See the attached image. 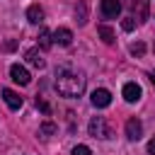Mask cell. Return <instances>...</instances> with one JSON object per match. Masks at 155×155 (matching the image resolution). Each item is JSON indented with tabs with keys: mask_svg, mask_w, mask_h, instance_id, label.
Listing matches in <instances>:
<instances>
[{
	"mask_svg": "<svg viewBox=\"0 0 155 155\" xmlns=\"http://www.w3.org/2000/svg\"><path fill=\"white\" fill-rule=\"evenodd\" d=\"M10 78H12L17 85H29V82H31L29 70H27L24 65H19V63H12V65H10Z\"/></svg>",
	"mask_w": 155,
	"mask_h": 155,
	"instance_id": "3",
	"label": "cell"
},
{
	"mask_svg": "<svg viewBox=\"0 0 155 155\" xmlns=\"http://www.w3.org/2000/svg\"><path fill=\"white\" fill-rule=\"evenodd\" d=\"M85 82H87L85 75L78 73V70L63 68V70L56 73V90H58V94H63V97H80V94L85 92Z\"/></svg>",
	"mask_w": 155,
	"mask_h": 155,
	"instance_id": "1",
	"label": "cell"
},
{
	"mask_svg": "<svg viewBox=\"0 0 155 155\" xmlns=\"http://www.w3.org/2000/svg\"><path fill=\"white\" fill-rule=\"evenodd\" d=\"M24 58H27L29 65H34V68H39V70L46 68V61H44V56L39 53V48H29V51L24 53Z\"/></svg>",
	"mask_w": 155,
	"mask_h": 155,
	"instance_id": "9",
	"label": "cell"
},
{
	"mask_svg": "<svg viewBox=\"0 0 155 155\" xmlns=\"http://www.w3.org/2000/svg\"><path fill=\"white\" fill-rule=\"evenodd\" d=\"M2 99H5V104H7L10 109H15V111L22 107V97H19L15 90H10V87H5V90H2Z\"/></svg>",
	"mask_w": 155,
	"mask_h": 155,
	"instance_id": "10",
	"label": "cell"
},
{
	"mask_svg": "<svg viewBox=\"0 0 155 155\" xmlns=\"http://www.w3.org/2000/svg\"><path fill=\"white\" fill-rule=\"evenodd\" d=\"M39 46H41V48H51V46H53V34H51L48 29H41V31H39Z\"/></svg>",
	"mask_w": 155,
	"mask_h": 155,
	"instance_id": "14",
	"label": "cell"
},
{
	"mask_svg": "<svg viewBox=\"0 0 155 155\" xmlns=\"http://www.w3.org/2000/svg\"><path fill=\"white\" fill-rule=\"evenodd\" d=\"M53 133H56V124H53V121H44V124L39 126V136H41V138H51Z\"/></svg>",
	"mask_w": 155,
	"mask_h": 155,
	"instance_id": "15",
	"label": "cell"
},
{
	"mask_svg": "<svg viewBox=\"0 0 155 155\" xmlns=\"http://www.w3.org/2000/svg\"><path fill=\"white\" fill-rule=\"evenodd\" d=\"M121 27H124V31H133V29H136V19H133V17H126V19L121 22Z\"/></svg>",
	"mask_w": 155,
	"mask_h": 155,
	"instance_id": "17",
	"label": "cell"
},
{
	"mask_svg": "<svg viewBox=\"0 0 155 155\" xmlns=\"http://www.w3.org/2000/svg\"><path fill=\"white\" fill-rule=\"evenodd\" d=\"M36 107H39V109H41L44 114H51V107H48V104H46V102H44L41 97H36Z\"/></svg>",
	"mask_w": 155,
	"mask_h": 155,
	"instance_id": "20",
	"label": "cell"
},
{
	"mask_svg": "<svg viewBox=\"0 0 155 155\" xmlns=\"http://www.w3.org/2000/svg\"><path fill=\"white\" fill-rule=\"evenodd\" d=\"M75 15H78V22H80V24H85V22H87V5H85V0H80V2H78Z\"/></svg>",
	"mask_w": 155,
	"mask_h": 155,
	"instance_id": "16",
	"label": "cell"
},
{
	"mask_svg": "<svg viewBox=\"0 0 155 155\" xmlns=\"http://www.w3.org/2000/svg\"><path fill=\"white\" fill-rule=\"evenodd\" d=\"M148 155H155V136L148 140Z\"/></svg>",
	"mask_w": 155,
	"mask_h": 155,
	"instance_id": "21",
	"label": "cell"
},
{
	"mask_svg": "<svg viewBox=\"0 0 155 155\" xmlns=\"http://www.w3.org/2000/svg\"><path fill=\"white\" fill-rule=\"evenodd\" d=\"M87 131H90V136H92V138H111V131H109V126H107L104 116H94V119L90 121Z\"/></svg>",
	"mask_w": 155,
	"mask_h": 155,
	"instance_id": "2",
	"label": "cell"
},
{
	"mask_svg": "<svg viewBox=\"0 0 155 155\" xmlns=\"http://www.w3.org/2000/svg\"><path fill=\"white\" fill-rule=\"evenodd\" d=\"M121 94H124V99H126L128 104H133V102H138V99H140L143 90H140V85H138V82H126V85H124V90H121Z\"/></svg>",
	"mask_w": 155,
	"mask_h": 155,
	"instance_id": "5",
	"label": "cell"
},
{
	"mask_svg": "<svg viewBox=\"0 0 155 155\" xmlns=\"http://www.w3.org/2000/svg\"><path fill=\"white\" fill-rule=\"evenodd\" d=\"M140 136H143V124L138 119H128L126 121V138L128 140H140Z\"/></svg>",
	"mask_w": 155,
	"mask_h": 155,
	"instance_id": "7",
	"label": "cell"
},
{
	"mask_svg": "<svg viewBox=\"0 0 155 155\" xmlns=\"http://www.w3.org/2000/svg\"><path fill=\"white\" fill-rule=\"evenodd\" d=\"M143 51H145V46L138 41V44H131V53L133 56H143Z\"/></svg>",
	"mask_w": 155,
	"mask_h": 155,
	"instance_id": "19",
	"label": "cell"
},
{
	"mask_svg": "<svg viewBox=\"0 0 155 155\" xmlns=\"http://www.w3.org/2000/svg\"><path fill=\"white\" fill-rule=\"evenodd\" d=\"M97 31H99V36H102V41H104V44H114V29H111V27L99 24V27H97Z\"/></svg>",
	"mask_w": 155,
	"mask_h": 155,
	"instance_id": "13",
	"label": "cell"
},
{
	"mask_svg": "<svg viewBox=\"0 0 155 155\" xmlns=\"http://www.w3.org/2000/svg\"><path fill=\"white\" fill-rule=\"evenodd\" d=\"M92 104L97 107V109H107L109 104H111V92L109 90H104V87H99V90H94L92 92Z\"/></svg>",
	"mask_w": 155,
	"mask_h": 155,
	"instance_id": "4",
	"label": "cell"
},
{
	"mask_svg": "<svg viewBox=\"0 0 155 155\" xmlns=\"http://www.w3.org/2000/svg\"><path fill=\"white\" fill-rule=\"evenodd\" d=\"M150 82H153V85H155V70H153V73H150Z\"/></svg>",
	"mask_w": 155,
	"mask_h": 155,
	"instance_id": "22",
	"label": "cell"
},
{
	"mask_svg": "<svg viewBox=\"0 0 155 155\" xmlns=\"http://www.w3.org/2000/svg\"><path fill=\"white\" fill-rule=\"evenodd\" d=\"M27 19H29L31 24H41V22H44V10H41L39 5H29V10H27Z\"/></svg>",
	"mask_w": 155,
	"mask_h": 155,
	"instance_id": "11",
	"label": "cell"
},
{
	"mask_svg": "<svg viewBox=\"0 0 155 155\" xmlns=\"http://www.w3.org/2000/svg\"><path fill=\"white\" fill-rule=\"evenodd\" d=\"M128 7L136 12V7H138V19L143 22L145 17H148V2L145 0H128Z\"/></svg>",
	"mask_w": 155,
	"mask_h": 155,
	"instance_id": "12",
	"label": "cell"
},
{
	"mask_svg": "<svg viewBox=\"0 0 155 155\" xmlns=\"http://www.w3.org/2000/svg\"><path fill=\"white\" fill-rule=\"evenodd\" d=\"M53 44H58V46H70V44H73V31L65 29V27L56 29V31H53Z\"/></svg>",
	"mask_w": 155,
	"mask_h": 155,
	"instance_id": "8",
	"label": "cell"
},
{
	"mask_svg": "<svg viewBox=\"0 0 155 155\" xmlns=\"http://www.w3.org/2000/svg\"><path fill=\"white\" fill-rule=\"evenodd\" d=\"M153 51H155V44H153Z\"/></svg>",
	"mask_w": 155,
	"mask_h": 155,
	"instance_id": "23",
	"label": "cell"
},
{
	"mask_svg": "<svg viewBox=\"0 0 155 155\" xmlns=\"http://www.w3.org/2000/svg\"><path fill=\"white\" fill-rule=\"evenodd\" d=\"M73 155H92V150L87 145H75L73 148Z\"/></svg>",
	"mask_w": 155,
	"mask_h": 155,
	"instance_id": "18",
	"label": "cell"
},
{
	"mask_svg": "<svg viewBox=\"0 0 155 155\" xmlns=\"http://www.w3.org/2000/svg\"><path fill=\"white\" fill-rule=\"evenodd\" d=\"M102 15L107 17V19H116L119 17V12H121V2L119 0H102Z\"/></svg>",
	"mask_w": 155,
	"mask_h": 155,
	"instance_id": "6",
	"label": "cell"
}]
</instances>
